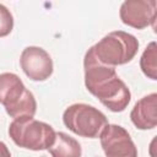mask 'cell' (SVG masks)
<instances>
[{
	"label": "cell",
	"mask_w": 157,
	"mask_h": 157,
	"mask_svg": "<svg viewBox=\"0 0 157 157\" xmlns=\"http://www.w3.org/2000/svg\"><path fill=\"white\" fill-rule=\"evenodd\" d=\"M85 86L110 112L125 110L131 99V93L125 82L118 76L115 67L101 63L91 47L83 58Z\"/></svg>",
	"instance_id": "cell-1"
},
{
	"label": "cell",
	"mask_w": 157,
	"mask_h": 157,
	"mask_svg": "<svg viewBox=\"0 0 157 157\" xmlns=\"http://www.w3.org/2000/svg\"><path fill=\"white\" fill-rule=\"evenodd\" d=\"M0 104L13 119L34 117L37 112L33 93L26 88L22 80L13 72L0 74Z\"/></svg>",
	"instance_id": "cell-2"
},
{
	"label": "cell",
	"mask_w": 157,
	"mask_h": 157,
	"mask_svg": "<svg viewBox=\"0 0 157 157\" xmlns=\"http://www.w3.org/2000/svg\"><path fill=\"white\" fill-rule=\"evenodd\" d=\"M9 135L18 147L31 151L48 150L55 140V131L52 125L33 117L13 119L9 126Z\"/></svg>",
	"instance_id": "cell-3"
},
{
	"label": "cell",
	"mask_w": 157,
	"mask_h": 157,
	"mask_svg": "<svg viewBox=\"0 0 157 157\" xmlns=\"http://www.w3.org/2000/svg\"><path fill=\"white\" fill-rule=\"evenodd\" d=\"M92 48L101 63L115 67L130 63L135 58L139 50V40L128 32L114 31L104 36Z\"/></svg>",
	"instance_id": "cell-4"
},
{
	"label": "cell",
	"mask_w": 157,
	"mask_h": 157,
	"mask_svg": "<svg viewBox=\"0 0 157 157\" xmlns=\"http://www.w3.org/2000/svg\"><path fill=\"white\" fill-rule=\"evenodd\" d=\"M63 121L70 131L88 139L99 137L103 129L109 124L99 109L86 103L69 105L63 114Z\"/></svg>",
	"instance_id": "cell-5"
},
{
	"label": "cell",
	"mask_w": 157,
	"mask_h": 157,
	"mask_svg": "<svg viewBox=\"0 0 157 157\" xmlns=\"http://www.w3.org/2000/svg\"><path fill=\"white\" fill-rule=\"evenodd\" d=\"M99 140L105 157H137V148L130 134L120 125L108 124Z\"/></svg>",
	"instance_id": "cell-6"
},
{
	"label": "cell",
	"mask_w": 157,
	"mask_h": 157,
	"mask_svg": "<svg viewBox=\"0 0 157 157\" xmlns=\"http://www.w3.org/2000/svg\"><path fill=\"white\" fill-rule=\"evenodd\" d=\"M157 2L155 0H126L119 10L120 20L124 25L144 29L148 26L155 27L157 17Z\"/></svg>",
	"instance_id": "cell-7"
},
{
	"label": "cell",
	"mask_w": 157,
	"mask_h": 157,
	"mask_svg": "<svg viewBox=\"0 0 157 157\" xmlns=\"http://www.w3.org/2000/svg\"><path fill=\"white\" fill-rule=\"evenodd\" d=\"M20 65L23 72L32 81H45L53 74V60L47 50L31 45L22 50Z\"/></svg>",
	"instance_id": "cell-8"
},
{
	"label": "cell",
	"mask_w": 157,
	"mask_h": 157,
	"mask_svg": "<svg viewBox=\"0 0 157 157\" xmlns=\"http://www.w3.org/2000/svg\"><path fill=\"white\" fill-rule=\"evenodd\" d=\"M157 94L155 92L142 97L137 101L130 113L132 124L140 130H151L157 125Z\"/></svg>",
	"instance_id": "cell-9"
},
{
	"label": "cell",
	"mask_w": 157,
	"mask_h": 157,
	"mask_svg": "<svg viewBox=\"0 0 157 157\" xmlns=\"http://www.w3.org/2000/svg\"><path fill=\"white\" fill-rule=\"evenodd\" d=\"M52 157H81L80 142L66 132H55V140L48 148Z\"/></svg>",
	"instance_id": "cell-10"
},
{
	"label": "cell",
	"mask_w": 157,
	"mask_h": 157,
	"mask_svg": "<svg viewBox=\"0 0 157 157\" xmlns=\"http://www.w3.org/2000/svg\"><path fill=\"white\" fill-rule=\"evenodd\" d=\"M140 67L145 76L157 80V47L156 42H151L144 50L140 59Z\"/></svg>",
	"instance_id": "cell-11"
},
{
	"label": "cell",
	"mask_w": 157,
	"mask_h": 157,
	"mask_svg": "<svg viewBox=\"0 0 157 157\" xmlns=\"http://www.w3.org/2000/svg\"><path fill=\"white\" fill-rule=\"evenodd\" d=\"M12 28H13L12 13L5 5L0 4V38L9 36Z\"/></svg>",
	"instance_id": "cell-12"
},
{
	"label": "cell",
	"mask_w": 157,
	"mask_h": 157,
	"mask_svg": "<svg viewBox=\"0 0 157 157\" xmlns=\"http://www.w3.org/2000/svg\"><path fill=\"white\" fill-rule=\"evenodd\" d=\"M0 157H11V152L9 147L2 141H0Z\"/></svg>",
	"instance_id": "cell-13"
}]
</instances>
